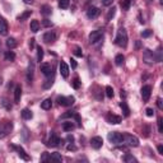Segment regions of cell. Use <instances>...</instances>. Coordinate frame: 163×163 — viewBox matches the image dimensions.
I'll list each match as a JSON object with an SVG mask.
<instances>
[{"label":"cell","instance_id":"cell-20","mask_svg":"<svg viewBox=\"0 0 163 163\" xmlns=\"http://www.w3.org/2000/svg\"><path fill=\"white\" fill-rule=\"evenodd\" d=\"M61 128H63L64 131H72V130L75 129V125L72 121H65V122H63Z\"/></svg>","mask_w":163,"mask_h":163},{"label":"cell","instance_id":"cell-14","mask_svg":"<svg viewBox=\"0 0 163 163\" xmlns=\"http://www.w3.org/2000/svg\"><path fill=\"white\" fill-rule=\"evenodd\" d=\"M91 145H92V148H93V149H100V148H102V145H103V139L101 137L92 138Z\"/></svg>","mask_w":163,"mask_h":163},{"label":"cell","instance_id":"cell-32","mask_svg":"<svg viewBox=\"0 0 163 163\" xmlns=\"http://www.w3.org/2000/svg\"><path fill=\"white\" fill-rule=\"evenodd\" d=\"M124 61H125V57H124L122 54H118V55H116V57H115V64L117 65V66H120V65H122V64H124Z\"/></svg>","mask_w":163,"mask_h":163},{"label":"cell","instance_id":"cell-28","mask_svg":"<svg viewBox=\"0 0 163 163\" xmlns=\"http://www.w3.org/2000/svg\"><path fill=\"white\" fill-rule=\"evenodd\" d=\"M131 3H133V0H121L120 5H121L122 10H129L130 7H131Z\"/></svg>","mask_w":163,"mask_h":163},{"label":"cell","instance_id":"cell-23","mask_svg":"<svg viewBox=\"0 0 163 163\" xmlns=\"http://www.w3.org/2000/svg\"><path fill=\"white\" fill-rule=\"evenodd\" d=\"M29 28H31V31L33 32V33H36V32H38V29H40V22H38V20H36V19L31 20Z\"/></svg>","mask_w":163,"mask_h":163},{"label":"cell","instance_id":"cell-55","mask_svg":"<svg viewBox=\"0 0 163 163\" xmlns=\"http://www.w3.org/2000/svg\"><path fill=\"white\" fill-rule=\"evenodd\" d=\"M68 140H69V142H74V138H73V135H69V137H68Z\"/></svg>","mask_w":163,"mask_h":163},{"label":"cell","instance_id":"cell-11","mask_svg":"<svg viewBox=\"0 0 163 163\" xmlns=\"http://www.w3.org/2000/svg\"><path fill=\"white\" fill-rule=\"evenodd\" d=\"M12 148H13L14 150H17L18 155H19L23 161H29V159H31V158H29V155L26 153V150L22 148V146H19V145H12Z\"/></svg>","mask_w":163,"mask_h":163},{"label":"cell","instance_id":"cell-44","mask_svg":"<svg viewBox=\"0 0 163 163\" xmlns=\"http://www.w3.org/2000/svg\"><path fill=\"white\" fill-rule=\"evenodd\" d=\"M145 113H146V116H148V117L154 116V111H153V108H146V110H145Z\"/></svg>","mask_w":163,"mask_h":163},{"label":"cell","instance_id":"cell-30","mask_svg":"<svg viewBox=\"0 0 163 163\" xmlns=\"http://www.w3.org/2000/svg\"><path fill=\"white\" fill-rule=\"evenodd\" d=\"M124 162H126V163H133V162H138V159L135 158L134 155H131V154H125L124 155Z\"/></svg>","mask_w":163,"mask_h":163},{"label":"cell","instance_id":"cell-12","mask_svg":"<svg viewBox=\"0 0 163 163\" xmlns=\"http://www.w3.org/2000/svg\"><path fill=\"white\" fill-rule=\"evenodd\" d=\"M106 120L108 124H112V125H117V124H120L122 118L120 116H117L115 115V113H107V116H106Z\"/></svg>","mask_w":163,"mask_h":163},{"label":"cell","instance_id":"cell-10","mask_svg":"<svg viewBox=\"0 0 163 163\" xmlns=\"http://www.w3.org/2000/svg\"><path fill=\"white\" fill-rule=\"evenodd\" d=\"M42 40H43V42H46V43L55 42V41H56V33H55L54 31H48V32H46V33L43 35Z\"/></svg>","mask_w":163,"mask_h":163},{"label":"cell","instance_id":"cell-33","mask_svg":"<svg viewBox=\"0 0 163 163\" xmlns=\"http://www.w3.org/2000/svg\"><path fill=\"white\" fill-rule=\"evenodd\" d=\"M154 57H155V61H157V63H161V61H162V47H161V46L157 48V51H155V54H154Z\"/></svg>","mask_w":163,"mask_h":163},{"label":"cell","instance_id":"cell-43","mask_svg":"<svg viewBox=\"0 0 163 163\" xmlns=\"http://www.w3.org/2000/svg\"><path fill=\"white\" fill-rule=\"evenodd\" d=\"M157 122H158V131H159V133H163V120H162V117H159Z\"/></svg>","mask_w":163,"mask_h":163},{"label":"cell","instance_id":"cell-48","mask_svg":"<svg viewBox=\"0 0 163 163\" xmlns=\"http://www.w3.org/2000/svg\"><path fill=\"white\" fill-rule=\"evenodd\" d=\"M157 106H158L159 110H163V102H162V98H157Z\"/></svg>","mask_w":163,"mask_h":163},{"label":"cell","instance_id":"cell-51","mask_svg":"<svg viewBox=\"0 0 163 163\" xmlns=\"http://www.w3.org/2000/svg\"><path fill=\"white\" fill-rule=\"evenodd\" d=\"M144 137H149V128L148 126H144Z\"/></svg>","mask_w":163,"mask_h":163},{"label":"cell","instance_id":"cell-36","mask_svg":"<svg viewBox=\"0 0 163 163\" xmlns=\"http://www.w3.org/2000/svg\"><path fill=\"white\" fill-rule=\"evenodd\" d=\"M42 59H43V50H42V47L38 46L37 47V61H42Z\"/></svg>","mask_w":163,"mask_h":163},{"label":"cell","instance_id":"cell-7","mask_svg":"<svg viewBox=\"0 0 163 163\" xmlns=\"http://www.w3.org/2000/svg\"><path fill=\"white\" fill-rule=\"evenodd\" d=\"M40 69H41L42 74L45 75V77H47V78H51L52 75H54V66H52L51 64H47V63L41 64Z\"/></svg>","mask_w":163,"mask_h":163},{"label":"cell","instance_id":"cell-59","mask_svg":"<svg viewBox=\"0 0 163 163\" xmlns=\"http://www.w3.org/2000/svg\"><path fill=\"white\" fill-rule=\"evenodd\" d=\"M2 83H3V79H2V78H0V84H2Z\"/></svg>","mask_w":163,"mask_h":163},{"label":"cell","instance_id":"cell-2","mask_svg":"<svg viewBox=\"0 0 163 163\" xmlns=\"http://www.w3.org/2000/svg\"><path fill=\"white\" fill-rule=\"evenodd\" d=\"M12 130H13V122L12 121L0 122V139H4L5 137H8Z\"/></svg>","mask_w":163,"mask_h":163},{"label":"cell","instance_id":"cell-39","mask_svg":"<svg viewBox=\"0 0 163 163\" xmlns=\"http://www.w3.org/2000/svg\"><path fill=\"white\" fill-rule=\"evenodd\" d=\"M73 87H74V88L75 89H79L80 88V80H79V78L77 77V78H74V80H73Z\"/></svg>","mask_w":163,"mask_h":163},{"label":"cell","instance_id":"cell-18","mask_svg":"<svg viewBox=\"0 0 163 163\" xmlns=\"http://www.w3.org/2000/svg\"><path fill=\"white\" fill-rule=\"evenodd\" d=\"M60 74H61L63 78L69 77V66L66 65V63H64V61L60 63Z\"/></svg>","mask_w":163,"mask_h":163},{"label":"cell","instance_id":"cell-3","mask_svg":"<svg viewBox=\"0 0 163 163\" xmlns=\"http://www.w3.org/2000/svg\"><path fill=\"white\" fill-rule=\"evenodd\" d=\"M107 139L110 140L112 144H122V142H124V135H122L121 133L112 131V133H108Z\"/></svg>","mask_w":163,"mask_h":163},{"label":"cell","instance_id":"cell-13","mask_svg":"<svg viewBox=\"0 0 163 163\" xmlns=\"http://www.w3.org/2000/svg\"><path fill=\"white\" fill-rule=\"evenodd\" d=\"M61 143V140H60V138L57 137V135L55 134V133H51V135H50V138H48V142H47V145L48 146H57L59 144Z\"/></svg>","mask_w":163,"mask_h":163},{"label":"cell","instance_id":"cell-57","mask_svg":"<svg viewBox=\"0 0 163 163\" xmlns=\"http://www.w3.org/2000/svg\"><path fill=\"white\" fill-rule=\"evenodd\" d=\"M120 94H121V97H124V98L126 97V93H125V91H122V89H121V93Z\"/></svg>","mask_w":163,"mask_h":163},{"label":"cell","instance_id":"cell-40","mask_svg":"<svg viewBox=\"0 0 163 163\" xmlns=\"http://www.w3.org/2000/svg\"><path fill=\"white\" fill-rule=\"evenodd\" d=\"M74 55L75 56H78V57H82L83 56V51H82V48L80 47H75V50H74Z\"/></svg>","mask_w":163,"mask_h":163},{"label":"cell","instance_id":"cell-25","mask_svg":"<svg viewBox=\"0 0 163 163\" xmlns=\"http://www.w3.org/2000/svg\"><path fill=\"white\" fill-rule=\"evenodd\" d=\"M51 12H52V9L50 5H42L41 7V14L45 15V17H48V15L51 14Z\"/></svg>","mask_w":163,"mask_h":163},{"label":"cell","instance_id":"cell-34","mask_svg":"<svg viewBox=\"0 0 163 163\" xmlns=\"http://www.w3.org/2000/svg\"><path fill=\"white\" fill-rule=\"evenodd\" d=\"M5 59L8 61H14L15 60V54L13 51H7L5 52Z\"/></svg>","mask_w":163,"mask_h":163},{"label":"cell","instance_id":"cell-8","mask_svg":"<svg viewBox=\"0 0 163 163\" xmlns=\"http://www.w3.org/2000/svg\"><path fill=\"white\" fill-rule=\"evenodd\" d=\"M124 142L128 145H130V146H134V148L139 145V139L137 137H134V135H131V134H125L124 135Z\"/></svg>","mask_w":163,"mask_h":163},{"label":"cell","instance_id":"cell-54","mask_svg":"<svg viewBox=\"0 0 163 163\" xmlns=\"http://www.w3.org/2000/svg\"><path fill=\"white\" fill-rule=\"evenodd\" d=\"M157 149H158L159 154H163V145H158V148H157Z\"/></svg>","mask_w":163,"mask_h":163},{"label":"cell","instance_id":"cell-45","mask_svg":"<svg viewBox=\"0 0 163 163\" xmlns=\"http://www.w3.org/2000/svg\"><path fill=\"white\" fill-rule=\"evenodd\" d=\"M102 2V5H105V7H110V5H112L113 0H101Z\"/></svg>","mask_w":163,"mask_h":163},{"label":"cell","instance_id":"cell-58","mask_svg":"<svg viewBox=\"0 0 163 163\" xmlns=\"http://www.w3.org/2000/svg\"><path fill=\"white\" fill-rule=\"evenodd\" d=\"M23 2H24L26 4H31L32 2H33V0H23Z\"/></svg>","mask_w":163,"mask_h":163},{"label":"cell","instance_id":"cell-29","mask_svg":"<svg viewBox=\"0 0 163 163\" xmlns=\"http://www.w3.org/2000/svg\"><path fill=\"white\" fill-rule=\"evenodd\" d=\"M115 14H116V8L115 7H112L110 10H108V13H107V15H106V19L110 22V20H112V18L115 17Z\"/></svg>","mask_w":163,"mask_h":163},{"label":"cell","instance_id":"cell-37","mask_svg":"<svg viewBox=\"0 0 163 163\" xmlns=\"http://www.w3.org/2000/svg\"><path fill=\"white\" fill-rule=\"evenodd\" d=\"M31 14H32V12H31V10H27V12H24L23 14L18 15V20H24V19H27V18H28Z\"/></svg>","mask_w":163,"mask_h":163},{"label":"cell","instance_id":"cell-9","mask_svg":"<svg viewBox=\"0 0 163 163\" xmlns=\"http://www.w3.org/2000/svg\"><path fill=\"white\" fill-rule=\"evenodd\" d=\"M100 14H101V10L97 7H91L88 10H87V17H88L89 19H96Z\"/></svg>","mask_w":163,"mask_h":163},{"label":"cell","instance_id":"cell-5","mask_svg":"<svg viewBox=\"0 0 163 163\" xmlns=\"http://www.w3.org/2000/svg\"><path fill=\"white\" fill-rule=\"evenodd\" d=\"M89 42L91 43H97L103 38V29H97V31H92L89 35Z\"/></svg>","mask_w":163,"mask_h":163},{"label":"cell","instance_id":"cell-24","mask_svg":"<svg viewBox=\"0 0 163 163\" xmlns=\"http://www.w3.org/2000/svg\"><path fill=\"white\" fill-rule=\"evenodd\" d=\"M20 115H22V117H23L24 120H31L32 116H33V113H32V111L28 110V108H24V110L20 112Z\"/></svg>","mask_w":163,"mask_h":163},{"label":"cell","instance_id":"cell-41","mask_svg":"<svg viewBox=\"0 0 163 163\" xmlns=\"http://www.w3.org/2000/svg\"><path fill=\"white\" fill-rule=\"evenodd\" d=\"M41 162H50V154L45 152V153L41 155Z\"/></svg>","mask_w":163,"mask_h":163},{"label":"cell","instance_id":"cell-17","mask_svg":"<svg viewBox=\"0 0 163 163\" xmlns=\"http://www.w3.org/2000/svg\"><path fill=\"white\" fill-rule=\"evenodd\" d=\"M33 72H35V64L33 61H31L29 65H28V69H27V80L32 82V79H33Z\"/></svg>","mask_w":163,"mask_h":163},{"label":"cell","instance_id":"cell-42","mask_svg":"<svg viewBox=\"0 0 163 163\" xmlns=\"http://www.w3.org/2000/svg\"><path fill=\"white\" fill-rule=\"evenodd\" d=\"M52 83H54V82H52V79H47L46 80V83H43V89H48V88H50V87L52 85Z\"/></svg>","mask_w":163,"mask_h":163},{"label":"cell","instance_id":"cell-6","mask_svg":"<svg viewBox=\"0 0 163 163\" xmlns=\"http://www.w3.org/2000/svg\"><path fill=\"white\" fill-rule=\"evenodd\" d=\"M143 61L146 64V65H153V63H155V57H154V52L146 48L143 54Z\"/></svg>","mask_w":163,"mask_h":163},{"label":"cell","instance_id":"cell-4","mask_svg":"<svg viewBox=\"0 0 163 163\" xmlns=\"http://www.w3.org/2000/svg\"><path fill=\"white\" fill-rule=\"evenodd\" d=\"M57 103L60 106H64V107H69V106H72L73 103L75 102V98L73 96H68V97H64V96H59L57 97Z\"/></svg>","mask_w":163,"mask_h":163},{"label":"cell","instance_id":"cell-47","mask_svg":"<svg viewBox=\"0 0 163 163\" xmlns=\"http://www.w3.org/2000/svg\"><path fill=\"white\" fill-rule=\"evenodd\" d=\"M75 113L74 112H66V113H64V115L61 116V118H68V117H74Z\"/></svg>","mask_w":163,"mask_h":163},{"label":"cell","instance_id":"cell-50","mask_svg":"<svg viewBox=\"0 0 163 163\" xmlns=\"http://www.w3.org/2000/svg\"><path fill=\"white\" fill-rule=\"evenodd\" d=\"M70 64H72V68L73 69H75V68L78 66V64H77V61H75L74 59H70Z\"/></svg>","mask_w":163,"mask_h":163},{"label":"cell","instance_id":"cell-27","mask_svg":"<svg viewBox=\"0 0 163 163\" xmlns=\"http://www.w3.org/2000/svg\"><path fill=\"white\" fill-rule=\"evenodd\" d=\"M5 45H7L8 48H10V50H12V48H15V47H17V41H15V38H13V37H10V38L7 40Z\"/></svg>","mask_w":163,"mask_h":163},{"label":"cell","instance_id":"cell-52","mask_svg":"<svg viewBox=\"0 0 163 163\" xmlns=\"http://www.w3.org/2000/svg\"><path fill=\"white\" fill-rule=\"evenodd\" d=\"M68 150H77V146H75L74 144H69L68 145Z\"/></svg>","mask_w":163,"mask_h":163},{"label":"cell","instance_id":"cell-16","mask_svg":"<svg viewBox=\"0 0 163 163\" xmlns=\"http://www.w3.org/2000/svg\"><path fill=\"white\" fill-rule=\"evenodd\" d=\"M0 35L2 36L8 35V23L3 17H0Z\"/></svg>","mask_w":163,"mask_h":163},{"label":"cell","instance_id":"cell-56","mask_svg":"<svg viewBox=\"0 0 163 163\" xmlns=\"http://www.w3.org/2000/svg\"><path fill=\"white\" fill-rule=\"evenodd\" d=\"M135 47H137V48H140V41H137V43H135Z\"/></svg>","mask_w":163,"mask_h":163},{"label":"cell","instance_id":"cell-31","mask_svg":"<svg viewBox=\"0 0 163 163\" xmlns=\"http://www.w3.org/2000/svg\"><path fill=\"white\" fill-rule=\"evenodd\" d=\"M0 105H2V107H4L5 110H8V111L12 110V105H10V102L7 98H3L2 102H0Z\"/></svg>","mask_w":163,"mask_h":163},{"label":"cell","instance_id":"cell-49","mask_svg":"<svg viewBox=\"0 0 163 163\" xmlns=\"http://www.w3.org/2000/svg\"><path fill=\"white\" fill-rule=\"evenodd\" d=\"M43 26L45 27H52V22L48 19H43Z\"/></svg>","mask_w":163,"mask_h":163},{"label":"cell","instance_id":"cell-35","mask_svg":"<svg viewBox=\"0 0 163 163\" xmlns=\"http://www.w3.org/2000/svg\"><path fill=\"white\" fill-rule=\"evenodd\" d=\"M69 3H70V0H60V2H59V8L60 9H68L69 8Z\"/></svg>","mask_w":163,"mask_h":163},{"label":"cell","instance_id":"cell-1","mask_svg":"<svg viewBox=\"0 0 163 163\" xmlns=\"http://www.w3.org/2000/svg\"><path fill=\"white\" fill-rule=\"evenodd\" d=\"M115 43L118 47H122L125 48L128 46V33H126V29L125 28H120L116 35V38H115Z\"/></svg>","mask_w":163,"mask_h":163},{"label":"cell","instance_id":"cell-22","mask_svg":"<svg viewBox=\"0 0 163 163\" xmlns=\"http://www.w3.org/2000/svg\"><path fill=\"white\" fill-rule=\"evenodd\" d=\"M120 107H121V110H122L124 116H125V117H128V116L130 115V108H129V106H128V103L125 102V101L120 102Z\"/></svg>","mask_w":163,"mask_h":163},{"label":"cell","instance_id":"cell-46","mask_svg":"<svg viewBox=\"0 0 163 163\" xmlns=\"http://www.w3.org/2000/svg\"><path fill=\"white\" fill-rule=\"evenodd\" d=\"M150 35H152V31H150V29H146V31H143V32H142V36L144 37V38L149 37Z\"/></svg>","mask_w":163,"mask_h":163},{"label":"cell","instance_id":"cell-38","mask_svg":"<svg viewBox=\"0 0 163 163\" xmlns=\"http://www.w3.org/2000/svg\"><path fill=\"white\" fill-rule=\"evenodd\" d=\"M106 96L108 97V98H112V97H113V88L111 85L106 87Z\"/></svg>","mask_w":163,"mask_h":163},{"label":"cell","instance_id":"cell-15","mask_svg":"<svg viewBox=\"0 0 163 163\" xmlns=\"http://www.w3.org/2000/svg\"><path fill=\"white\" fill-rule=\"evenodd\" d=\"M150 94H152V87L150 85H143V88H142V97H143V100L145 102L150 98Z\"/></svg>","mask_w":163,"mask_h":163},{"label":"cell","instance_id":"cell-26","mask_svg":"<svg viewBox=\"0 0 163 163\" xmlns=\"http://www.w3.org/2000/svg\"><path fill=\"white\" fill-rule=\"evenodd\" d=\"M51 107H52V101L50 98H47L43 102H41V108L42 110H50Z\"/></svg>","mask_w":163,"mask_h":163},{"label":"cell","instance_id":"cell-19","mask_svg":"<svg viewBox=\"0 0 163 163\" xmlns=\"http://www.w3.org/2000/svg\"><path fill=\"white\" fill-rule=\"evenodd\" d=\"M20 97H22V88L20 85H17L14 89V102L15 103H19L20 102Z\"/></svg>","mask_w":163,"mask_h":163},{"label":"cell","instance_id":"cell-21","mask_svg":"<svg viewBox=\"0 0 163 163\" xmlns=\"http://www.w3.org/2000/svg\"><path fill=\"white\" fill-rule=\"evenodd\" d=\"M63 161V157L60 153H57V152H55V153H51L50 154V162H56V163H60Z\"/></svg>","mask_w":163,"mask_h":163},{"label":"cell","instance_id":"cell-53","mask_svg":"<svg viewBox=\"0 0 163 163\" xmlns=\"http://www.w3.org/2000/svg\"><path fill=\"white\" fill-rule=\"evenodd\" d=\"M29 47H31V48L35 47V38H31V40H29Z\"/></svg>","mask_w":163,"mask_h":163}]
</instances>
